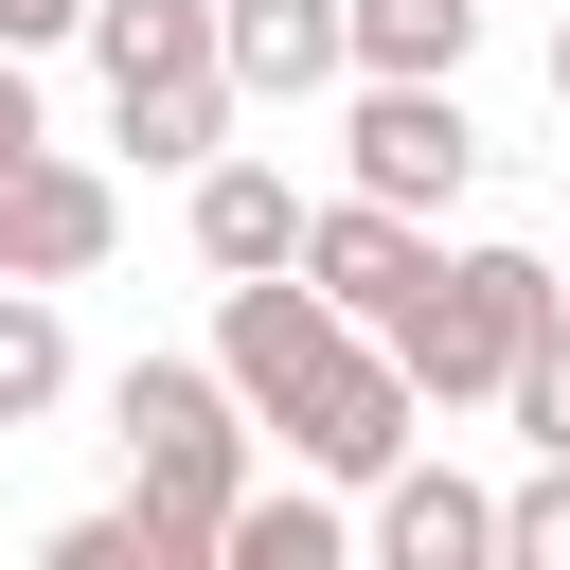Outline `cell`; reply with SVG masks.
<instances>
[{
  "label": "cell",
  "mask_w": 570,
  "mask_h": 570,
  "mask_svg": "<svg viewBox=\"0 0 570 570\" xmlns=\"http://www.w3.org/2000/svg\"><path fill=\"white\" fill-rule=\"evenodd\" d=\"M107 428H125V481H142V517L178 534V570H196V552H232V499H249V428H267V410H249L214 356H125Z\"/></svg>",
  "instance_id": "cell-1"
},
{
  "label": "cell",
  "mask_w": 570,
  "mask_h": 570,
  "mask_svg": "<svg viewBox=\"0 0 570 570\" xmlns=\"http://www.w3.org/2000/svg\"><path fill=\"white\" fill-rule=\"evenodd\" d=\"M89 53H107V125L160 160V178H196V160H232V0H89Z\"/></svg>",
  "instance_id": "cell-2"
},
{
  "label": "cell",
  "mask_w": 570,
  "mask_h": 570,
  "mask_svg": "<svg viewBox=\"0 0 570 570\" xmlns=\"http://www.w3.org/2000/svg\"><path fill=\"white\" fill-rule=\"evenodd\" d=\"M552 321H570V285H552L534 249H445V267H428V303L392 321V356L428 374V410H499V392H517V356H534Z\"/></svg>",
  "instance_id": "cell-3"
},
{
  "label": "cell",
  "mask_w": 570,
  "mask_h": 570,
  "mask_svg": "<svg viewBox=\"0 0 570 570\" xmlns=\"http://www.w3.org/2000/svg\"><path fill=\"white\" fill-rule=\"evenodd\" d=\"M410 410H428V374H410V356H392V321H374V338H338L267 428H285L321 481H392V463H410Z\"/></svg>",
  "instance_id": "cell-4"
},
{
  "label": "cell",
  "mask_w": 570,
  "mask_h": 570,
  "mask_svg": "<svg viewBox=\"0 0 570 570\" xmlns=\"http://www.w3.org/2000/svg\"><path fill=\"white\" fill-rule=\"evenodd\" d=\"M338 142H356V196H410V214H445V196L481 178V125L445 107V71H374Z\"/></svg>",
  "instance_id": "cell-5"
},
{
  "label": "cell",
  "mask_w": 570,
  "mask_h": 570,
  "mask_svg": "<svg viewBox=\"0 0 570 570\" xmlns=\"http://www.w3.org/2000/svg\"><path fill=\"white\" fill-rule=\"evenodd\" d=\"M428 267H445V249H428V214H410V196H321V232H303V285H321L338 321H410V303H428Z\"/></svg>",
  "instance_id": "cell-6"
},
{
  "label": "cell",
  "mask_w": 570,
  "mask_h": 570,
  "mask_svg": "<svg viewBox=\"0 0 570 570\" xmlns=\"http://www.w3.org/2000/svg\"><path fill=\"white\" fill-rule=\"evenodd\" d=\"M107 232H125V196H107L89 160H53V142L0 160V267H18V285H89Z\"/></svg>",
  "instance_id": "cell-7"
},
{
  "label": "cell",
  "mask_w": 570,
  "mask_h": 570,
  "mask_svg": "<svg viewBox=\"0 0 570 570\" xmlns=\"http://www.w3.org/2000/svg\"><path fill=\"white\" fill-rule=\"evenodd\" d=\"M338 338H356V321H338V303L303 285V267H249V285L214 303V374H232L249 410H285V392H303V374H321Z\"/></svg>",
  "instance_id": "cell-8"
},
{
  "label": "cell",
  "mask_w": 570,
  "mask_h": 570,
  "mask_svg": "<svg viewBox=\"0 0 570 570\" xmlns=\"http://www.w3.org/2000/svg\"><path fill=\"white\" fill-rule=\"evenodd\" d=\"M303 196H285V160H196V267L214 285H249V267H303Z\"/></svg>",
  "instance_id": "cell-9"
},
{
  "label": "cell",
  "mask_w": 570,
  "mask_h": 570,
  "mask_svg": "<svg viewBox=\"0 0 570 570\" xmlns=\"http://www.w3.org/2000/svg\"><path fill=\"white\" fill-rule=\"evenodd\" d=\"M356 71V0H232V89L249 107H303Z\"/></svg>",
  "instance_id": "cell-10"
},
{
  "label": "cell",
  "mask_w": 570,
  "mask_h": 570,
  "mask_svg": "<svg viewBox=\"0 0 570 570\" xmlns=\"http://www.w3.org/2000/svg\"><path fill=\"white\" fill-rule=\"evenodd\" d=\"M374 552H392V570H499V499L445 481V463H392V481H374Z\"/></svg>",
  "instance_id": "cell-11"
},
{
  "label": "cell",
  "mask_w": 570,
  "mask_h": 570,
  "mask_svg": "<svg viewBox=\"0 0 570 570\" xmlns=\"http://www.w3.org/2000/svg\"><path fill=\"white\" fill-rule=\"evenodd\" d=\"M53 392H71V321H53V285L0 267V428H36Z\"/></svg>",
  "instance_id": "cell-12"
},
{
  "label": "cell",
  "mask_w": 570,
  "mask_h": 570,
  "mask_svg": "<svg viewBox=\"0 0 570 570\" xmlns=\"http://www.w3.org/2000/svg\"><path fill=\"white\" fill-rule=\"evenodd\" d=\"M338 552H356L338 499H303V481L285 499H232V570H338Z\"/></svg>",
  "instance_id": "cell-13"
},
{
  "label": "cell",
  "mask_w": 570,
  "mask_h": 570,
  "mask_svg": "<svg viewBox=\"0 0 570 570\" xmlns=\"http://www.w3.org/2000/svg\"><path fill=\"white\" fill-rule=\"evenodd\" d=\"M481 0H356V71H463Z\"/></svg>",
  "instance_id": "cell-14"
},
{
  "label": "cell",
  "mask_w": 570,
  "mask_h": 570,
  "mask_svg": "<svg viewBox=\"0 0 570 570\" xmlns=\"http://www.w3.org/2000/svg\"><path fill=\"white\" fill-rule=\"evenodd\" d=\"M53 570H178V534L142 517V481L107 499V517H53Z\"/></svg>",
  "instance_id": "cell-15"
},
{
  "label": "cell",
  "mask_w": 570,
  "mask_h": 570,
  "mask_svg": "<svg viewBox=\"0 0 570 570\" xmlns=\"http://www.w3.org/2000/svg\"><path fill=\"white\" fill-rule=\"evenodd\" d=\"M499 570H570V445H534V481L499 499Z\"/></svg>",
  "instance_id": "cell-16"
},
{
  "label": "cell",
  "mask_w": 570,
  "mask_h": 570,
  "mask_svg": "<svg viewBox=\"0 0 570 570\" xmlns=\"http://www.w3.org/2000/svg\"><path fill=\"white\" fill-rule=\"evenodd\" d=\"M499 410H517V428H534V445H570V321H552V338H534V356H517V392H499Z\"/></svg>",
  "instance_id": "cell-17"
},
{
  "label": "cell",
  "mask_w": 570,
  "mask_h": 570,
  "mask_svg": "<svg viewBox=\"0 0 570 570\" xmlns=\"http://www.w3.org/2000/svg\"><path fill=\"white\" fill-rule=\"evenodd\" d=\"M53 36H89V0H0V53H53Z\"/></svg>",
  "instance_id": "cell-18"
},
{
  "label": "cell",
  "mask_w": 570,
  "mask_h": 570,
  "mask_svg": "<svg viewBox=\"0 0 570 570\" xmlns=\"http://www.w3.org/2000/svg\"><path fill=\"white\" fill-rule=\"evenodd\" d=\"M18 142H53V125H36V71L0 53V160H18Z\"/></svg>",
  "instance_id": "cell-19"
},
{
  "label": "cell",
  "mask_w": 570,
  "mask_h": 570,
  "mask_svg": "<svg viewBox=\"0 0 570 570\" xmlns=\"http://www.w3.org/2000/svg\"><path fill=\"white\" fill-rule=\"evenodd\" d=\"M552 107H570V18H552Z\"/></svg>",
  "instance_id": "cell-20"
}]
</instances>
